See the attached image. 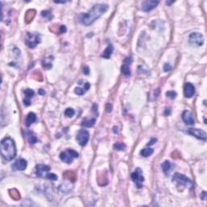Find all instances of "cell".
<instances>
[{"label": "cell", "mask_w": 207, "mask_h": 207, "mask_svg": "<svg viewBox=\"0 0 207 207\" xmlns=\"http://www.w3.org/2000/svg\"><path fill=\"white\" fill-rule=\"evenodd\" d=\"M108 9L109 6L107 4H96L88 12L79 15L78 20L85 26H89L99 19L103 14H105L108 11Z\"/></svg>", "instance_id": "1"}, {"label": "cell", "mask_w": 207, "mask_h": 207, "mask_svg": "<svg viewBox=\"0 0 207 207\" xmlns=\"http://www.w3.org/2000/svg\"><path fill=\"white\" fill-rule=\"evenodd\" d=\"M1 155L8 161L12 160L16 157V143L11 138L7 137L1 141Z\"/></svg>", "instance_id": "2"}, {"label": "cell", "mask_w": 207, "mask_h": 207, "mask_svg": "<svg viewBox=\"0 0 207 207\" xmlns=\"http://www.w3.org/2000/svg\"><path fill=\"white\" fill-rule=\"evenodd\" d=\"M41 42V36L37 32H28L26 35L25 43L28 46L33 49L36 46L37 44Z\"/></svg>", "instance_id": "3"}, {"label": "cell", "mask_w": 207, "mask_h": 207, "mask_svg": "<svg viewBox=\"0 0 207 207\" xmlns=\"http://www.w3.org/2000/svg\"><path fill=\"white\" fill-rule=\"evenodd\" d=\"M77 157H78V153L71 149H67V151H63L60 154V159L67 164L72 163L74 158H77Z\"/></svg>", "instance_id": "4"}, {"label": "cell", "mask_w": 207, "mask_h": 207, "mask_svg": "<svg viewBox=\"0 0 207 207\" xmlns=\"http://www.w3.org/2000/svg\"><path fill=\"white\" fill-rule=\"evenodd\" d=\"M188 42L192 45L195 46H201L204 44V36L199 32H193L189 35Z\"/></svg>", "instance_id": "5"}, {"label": "cell", "mask_w": 207, "mask_h": 207, "mask_svg": "<svg viewBox=\"0 0 207 207\" xmlns=\"http://www.w3.org/2000/svg\"><path fill=\"white\" fill-rule=\"evenodd\" d=\"M172 180L176 182V183H178V184H181V185H184V186L187 188L193 187V182H192L191 180H189L188 177H186L184 175H182V174H180V173H176L173 176V177H172Z\"/></svg>", "instance_id": "6"}, {"label": "cell", "mask_w": 207, "mask_h": 207, "mask_svg": "<svg viewBox=\"0 0 207 207\" xmlns=\"http://www.w3.org/2000/svg\"><path fill=\"white\" fill-rule=\"evenodd\" d=\"M131 178L133 180V183L136 184L138 188H141L142 187V184H143V181H144V177L142 176V172L140 168H136L135 172H133L131 174Z\"/></svg>", "instance_id": "7"}, {"label": "cell", "mask_w": 207, "mask_h": 207, "mask_svg": "<svg viewBox=\"0 0 207 207\" xmlns=\"http://www.w3.org/2000/svg\"><path fill=\"white\" fill-rule=\"evenodd\" d=\"M76 139L80 146H85L89 140V133L86 129H80L77 133Z\"/></svg>", "instance_id": "8"}, {"label": "cell", "mask_w": 207, "mask_h": 207, "mask_svg": "<svg viewBox=\"0 0 207 207\" xmlns=\"http://www.w3.org/2000/svg\"><path fill=\"white\" fill-rule=\"evenodd\" d=\"M159 4L158 1H153V0H147V1H143L142 3V9L143 12H148L150 11L153 10Z\"/></svg>", "instance_id": "9"}, {"label": "cell", "mask_w": 207, "mask_h": 207, "mask_svg": "<svg viewBox=\"0 0 207 207\" xmlns=\"http://www.w3.org/2000/svg\"><path fill=\"white\" fill-rule=\"evenodd\" d=\"M187 132L188 133H189V134H191V135L199 139H202V140H206V133L204 131L203 129H188Z\"/></svg>", "instance_id": "10"}, {"label": "cell", "mask_w": 207, "mask_h": 207, "mask_svg": "<svg viewBox=\"0 0 207 207\" xmlns=\"http://www.w3.org/2000/svg\"><path fill=\"white\" fill-rule=\"evenodd\" d=\"M28 163L27 161L23 159H18L15 161V163L12 164V169L14 171H23L27 168Z\"/></svg>", "instance_id": "11"}, {"label": "cell", "mask_w": 207, "mask_h": 207, "mask_svg": "<svg viewBox=\"0 0 207 207\" xmlns=\"http://www.w3.org/2000/svg\"><path fill=\"white\" fill-rule=\"evenodd\" d=\"M50 170V166L45 164H39L36 167V175L39 177H43L44 175L46 176L47 172Z\"/></svg>", "instance_id": "12"}, {"label": "cell", "mask_w": 207, "mask_h": 207, "mask_svg": "<svg viewBox=\"0 0 207 207\" xmlns=\"http://www.w3.org/2000/svg\"><path fill=\"white\" fill-rule=\"evenodd\" d=\"M182 119H183V121H184V123H185L186 125H192L195 124V119H194V117L193 116V114H192L189 111H188V110L184 111V113L182 114Z\"/></svg>", "instance_id": "13"}, {"label": "cell", "mask_w": 207, "mask_h": 207, "mask_svg": "<svg viewBox=\"0 0 207 207\" xmlns=\"http://www.w3.org/2000/svg\"><path fill=\"white\" fill-rule=\"evenodd\" d=\"M132 63V58L130 57H128L125 59L124 63L121 67V72L122 74H125V76H129L130 75V69H129V66Z\"/></svg>", "instance_id": "14"}, {"label": "cell", "mask_w": 207, "mask_h": 207, "mask_svg": "<svg viewBox=\"0 0 207 207\" xmlns=\"http://www.w3.org/2000/svg\"><path fill=\"white\" fill-rule=\"evenodd\" d=\"M194 92H195L194 86L191 83H186L184 87V96L186 98H191L194 95Z\"/></svg>", "instance_id": "15"}, {"label": "cell", "mask_w": 207, "mask_h": 207, "mask_svg": "<svg viewBox=\"0 0 207 207\" xmlns=\"http://www.w3.org/2000/svg\"><path fill=\"white\" fill-rule=\"evenodd\" d=\"M25 98L23 99V103L26 106H29L31 105V99L34 96V91L31 89H26L24 91Z\"/></svg>", "instance_id": "16"}, {"label": "cell", "mask_w": 207, "mask_h": 207, "mask_svg": "<svg viewBox=\"0 0 207 207\" xmlns=\"http://www.w3.org/2000/svg\"><path fill=\"white\" fill-rule=\"evenodd\" d=\"M36 121V116L34 113H29L28 114L27 117H26V119H25V125L26 126H30V125L34 123L35 121Z\"/></svg>", "instance_id": "17"}, {"label": "cell", "mask_w": 207, "mask_h": 207, "mask_svg": "<svg viewBox=\"0 0 207 207\" xmlns=\"http://www.w3.org/2000/svg\"><path fill=\"white\" fill-rule=\"evenodd\" d=\"M113 52V46L112 45H109V46L106 48L105 50H104L103 54H102V58L106 59H109L111 57V55Z\"/></svg>", "instance_id": "18"}, {"label": "cell", "mask_w": 207, "mask_h": 207, "mask_svg": "<svg viewBox=\"0 0 207 207\" xmlns=\"http://www.w3.org/2000/svg\"><path fill=\"white\" fill-rule=\"evenodd\" d=\"M96 123V119L95 118H91V119H84L82 122V125L84 127H92Z\"/></svg>", "instance_id": "19"}, {"label": "cell", "mask_w": 207, "mask_h": 207, "mask_svg": "<svg viewBox=\"0 0 207 207\" xmlns=\"http://www.w3.org/2000/svg\"><path fill=\"white\" fill-rule=\"evenodd\" d=\"M36 15V12L34 10H29L28 11L26 15H25V19H26V22L29 23L30 21L32 20V19L34 18V16Z\"/></svg>", "instance_id": "20"}, {"label": "cell", "mask_w": 207, "mask_h": 207, "mask_svg": "<svg viewBox=\"0 0 207 207\" xmlns=\"http://www.w3.org/2000/svg\"><path fill=\"white\" fill-rule=\"evenodd\" d=\"M153 152H154L153 149L150 148V147H149V148L148 147H146V148L142 149V150L141 151L140 154L143 157H148V156H151V155L153 154Z\"/></svg>", "instance_id": "21"}, {"label": "cell", "mask_w": 207, "mask_h": 207, "mask_svg": "<svg viewBox=\"0 0 207 207\" xmlns=\"http://www.w3.org/2000/svg\"><path fill=\"white\" fill-rule=\"evenodd\" d=\"M161 166H162V168H163V171H164L165 173H167V172H169L170 169H171V164H170V162L168 160L164 161Z\"/></svg>", "instance_id": "22"}, {"label": "cell", "mask_w": 207, "mask_h": 207, "mask_svg": "<svg viewBox=\"0 0 207 207\" xmlns=\"http://www.w3.org/2000/svg\"><path fill=\"white\" fill-rule=\"evenodd\" d=\"M27 136H28V142L31 143V144H34L37 142V139L36 136L32 133V132H28L27 133Z\"/></svg>", "instance_id": "23"}, {"label": "cell", "mask_w": 207, "mask_h": 207, "mask_svg": "<svg viewBox=\"0 0 207 207\" xmlns=\"http://www.w3.org/2000/svg\"><path fill=\"white\" fill-rule=\"evenodd\" d=\"M74 113H75V112L73 109L68 108L65 110V116H67V117H72L74 115Z\"/></svg>", "instance_id": "24"}, {"label": "cell", "mask_w": 207, "mask_h": 207, "mask_svg": "<svg viewBox=\"0 0 207 207\" xmlns=\"http://www.w3.org/2000/svg\"><path fill=\"white\" fill-rule=\"evenodd\" d=\"M113 148L117 151H123L125 148V145L121 142H117L116 144H114Z\"/></svg>", "instance_id": "25"}, {"label": "cell", "mask_w": 207, "mask_h": 207, "mask_svg": "<svg viewBox=\"0 0 207 207\" xmlns=\"http://www.w3.org/2000/svg\"><path fill=\"white\" fill-rule=\"evenodd\" d=\"M74 92L77 94V95H78V96H82V95H83V94L86 92V91H85V89H84V88H81V87H76V88L74 89Z\"/></svg>", "instance_id": "26"}, {"label": "cell", "mask_w": 207, "mask_h": 207, "mask_svg": "<svg viewBox=\"0 0 207 207\" xmlns=\"http://www.w3.org/2000/svg\"><path fill=\"white\" fill-rule=\"evenodd\" d=\"M166 96H167L168 97L170 98V99H175L176 96H177V94H176V91H168V92L166 93Z\"/></svg>", "instance_id": "27"}, {"label": "cell", "mask_w": 207, "mask_h": 207, "mask_svg": "<svg viewBox=\"0 0 207 207\" xmlns=\"http://www.w3.org/2000/svg\"><path fill=\"white\" fill-rule=\"evenodd\" d=\"M46 178L49 179V180H52V181L58 180V176H56L54 173H49V174H47Z\"/></svg>", "instance_id": "28"}, {"label": "cell", "mask_w": 207, "mask_h": 207, "mask_svg": "<svg viewBox=\"0 0 207 207\" xmlns=\"http://www.w3.org/2000/svg\"><path fill=\"white\" fill-rule=\"evenodd\" d=\"M41 15H42V16H44L45 18L46 17V18H48L49 20L51 18V14L50 12H45V11H43V12H41Z\"/></svg>", "instance_id": "29"}, {"label": "cell", "mask_w": 207, "mask_h": 207, "mask_svg": "<svg viewBox=\"0 0 207 207\" xmlns=\"http://www.w3.org/2000/svg\"><path fill=\"white\" fill-rule=\"evenodd\" d=\"M164 70L165 72H168V71H170L172 70V67L169 65V64H165L164 67Z\"/></svg>", "instance_id": "30"}, {"label": "cell", "mask_w": 207, "mask_h": 207, "mask_svg": "<svg viewBox=\"0 0 207 207\" xmlns=\"http://www.w3.org/2000/svg\"><path fill=\"white\" fill-rule=\"evenodd\" d=\"M112 105H110V104H107L106 105V110H107V112L108 113H110L111 111H112Z\"/></svg>", "instance_id": "31"}, {"label": "cell", "mask_w": 207, "mask_h": 207, "mask_svg": "<svg viewBox=\"0 0 207 207\" xmlns=\"http://www.w3.org/2000/svg\"><path fill=\"white\" fill-rule=\"evenodd\" d=\"M89 71H90V70H89V68H88V67H86V66L83 67V74H89Z\"/></svg>", "instance_id": "32"}, {"label": "cell", "mask_w": 207, "mask_h": 207, "mask_svg": "<svg viewBox=\"0 0 207 207\" xmlns=\"http://www.w3.org/2000/svg\"><path fill=\"white\" fill-rule=\"evenodd\" d=\"M156 141H157L156 138H152V139H151V140L148 143H147V146H151V145L155 144V142Z\"/></svg>", "instance_id": "33"}, {"label": "cell", "mask_w": 207, "mask_h": 207, "mask_svg": "<svg viewBox=\"0 0 207 207\" xmlns=\"http://www.w3.org/2000/svg\"><path fill=\"white\" fill-rule=\"evenodd\" d=\"M206 192H203V193H202V199L206 200Z\"/></svg>", "instance_id": "34"}, {"label": "cell", "mask_w": 207, "mask_h": 207, "mask_svg": "<svg viewBox=\"0 0 207 207\" xmlns=\"http://www.w3.org/2000/svg\"><path fill=\"white\" fill-rule=\"evenodd\" d=\"M38 92H39L40 94H41V95H43V94H45V91H43V90H42V89H40Z\"/></svg>", "instance_id": "35"}, {"label": "cell", "mask_w": 207, "mask_h": 207, "mask_svg": "<svg viewBox=\"0 0 207 207\" xmlns=\"http://www.w3.org/2000/svg\"><path fill=\"white\" fill-rule=\"evenodd\" d=\"M168 111H166V113H165V115H169L170 114V109H168Z\"/></svg>", "instance_id": "36"}]
</instances>
